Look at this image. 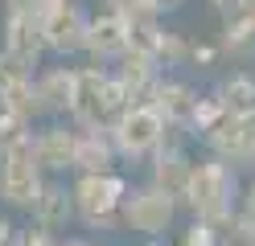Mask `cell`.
I'll use <instances>...</instances> for the list:
<instances>
[{
	"instance_id": "obj_26",
	"label": "cell",
	"mask_w": 255,
	"mask_h": 246,
	"mask_svg": "<svg viewBox=\"0 0 255 246\" xmlns=\"http://www.w3.org/2000/svg\"><path fill=\"white\" fill-rule=\"evenodd\" d=\"M189 62L194 66H214L218 62V45H189Z\"/></svg>"
},
{
	"instance_id": "obj_7",
	"label": "cell",
	"mask_w": 255,
	"mask_h": 246,
	"mask_svg": "<svg viewBox=\"0 0 255 246\" xmlns=\"http://www.w3.org/2000/svg\"><path fill=\"white\" fill-rule=\"evenodd\" d=\"M87 21L91 16L74 4V0H50L45 4V16H41V41L45 49H54V54H78L87 41Z\"/></svg>"
},
{
	"instance_id": "obj_19",
	"label": "cell",
	"mask_w": 255,
	"mask_h": 246,
	"mask_svg": "<svg viewBox=\"0 0 255 246\" xmlns=\"http://www.w3.org/2000/svg\"><path fill=\"white\" fill-rule=\"evenodd\" d=\"M156 66H161V74L165 70H173V66H185L189 62V45H185V37L181 33H161V37H156V45H152V54H148Z\"/></svg>"
},
{
	"instance_id": "obj_23",
	"label": "cell",
	"mask_w": 255,
	"mask_h": 246,
	"mask_svg": "<svg viewBox=\"0 0 255 246\" xmlns=\"http://www.w3.org/2000/svg\"><path fill=\"white\" fill-rule=\"evenodd\" d=\"M214 234H218L214 226H206V222H194V226H189L185 234H181V242H177V246H214Z\"/></svg>"
},
{
	"instance_id": "obj_13",
	"label": "cell",
	"mask_w": 255,
	"mask_h": 246,
	"mask_svg": "<svg viewBox=\"0 0 255 246\" xmlns=\"http://www.w3.org/2000/svg\"><path fill=\"white\" fill-rule=\"evenodd\" d=\"M33 156L41 172H66L74 160V127H62V123L41 127L33 136Z\"/></svg>"
},
{
	"instance_id": "obj_8",
	"label": "cell",
	"mask_w": 255,
	"mask_h": 246,
	"mask_svg": "<svg viewBox=\"0 0 255 246\" xmlns=\"http://www.w3.org/2000/svg\"><path fill=\"white\" fill-rule=\"evenodd\" d=\"M202 140L210 144L214 160H222V164H255V115H247V119L222 115Z\"/></svg>"
},
{
	"instance_id": "obj_1",
	"label": "cell",
	"mask_w": 255,
	"mask_h": 246,
	"mask_svg": "<svg viewBox=\"0 0 255 246\" xmlns=\"http://www.w3.org/2000/svg\"><path fill=\"white\" fill-rule=\"evenodd\" d=\"M235 197H239V180H235V172H231V164H222V160H214V156L189 164L181 201L194 209V222H206V226H214V230L231 226V218H235Z\"/></svg>"
},
{
	"instance_id": "obj_15",
	"label": "cell",
	"mask_w": 255,
	"mask_h": 246,
	"mask_svg": "<svg viewBox=\"0 0 255 246\" xmlns=\"http://www.w3.org/2000/svg\"><path fill=\"white\" fill-rule=\"evenodd\" d=\"M29 213H33V226L50 230V234L66 230V226H70V218H74V201H70V189H66V185H58V180H45Z\"/></svg>"
},
{
	"instance_id": "obj_18",
	"label": "cell",
	"mask_w": 255,
	"mask_h": 246,
	"mask_svg": "<svg viewBox=\"0 0 255 246\" xmlns=\"http://www.w3.org/2000/svg\"><path fill=\"white\" fill-rule=\"evenodd\" d=\"M218 49H227V54H251L255 49V4H251V12L235 16V21H222Z\"/></svg>"
},
{
	"instance_id": "obj_3",
	"label": "cell",
	"mask_w": 255,
	"mask_h": 246,
	"mask_svg": "<svg viewBox=\"0 0 255 246\" xmlns=\"http://www.w3.org/2000/svg\"><path fill=\"white\" fill-rule=\"evenodd\" d=\"M124 193H128V180L120 172H87V176H78L70 185L74 218L95 226V230H111L120 222Z\"/></svg>"
},
{
	"instance_id": "obj_17",
	"label": "cell",
	"mask_w": 255,
	"mask_h": 246,
	"mask_svg": "<svg viewBox=\"0 0 255 246\" xmlns=\"http://www.w3.org/2000/svg\"><path fill=\"white\" fill-rule=\"evenodd\" d=\"M218 107L222 115H231V119H247V115H255V78L251 74H231L218 82Z\"/></svg>"
},
{
	"instance_id": "obj_6",
	"label": "cell",
	"mask_w": 255,
	"mask_h": 246,
	"mask_svg": "<svg viewBox=\"0 0 255 246\" xmlns=\"http://www.w3.org/2000/svg\"><path fill=\"white\" fill-rule=\"evenodd\" d=\"M177 218V197H169L165 189L156 185H140L124 193L120 205V222L128 230H140V234H165Z\"/></svg>"
},
{
	"instance_id": "obj_9",
	"label": "cell",
	"mask_w": 255,
	"mask_h": 246,
	"mask_svg": "<svg viewBox=\"0 0 255 246\" xmlns=\"http://www.w3.org/2000/svg\"><path fill=\"white\" fill-rule=\"evenodd\" d=\"M198 90L189 86V82H177V78H161L156 82V90L148 98V107L161 115L165 127H177V131H189L194 123V111H198Z\"/></svg>"
},
{
	"instance_id": "obj_5",
	"label": "cell",
	"mask_w": 255,
	"mask_h": 246,
	"mask_svg": "<svg viewBox=\"0 0 255 246\" xmlns=\"http://www.w3.org/2000/svg\"><path fill=\"white\" fill-rule=\"evenodd\" d=\"M107 136H111V148H116V156L144 160V156H152L156 148H161L165 123H161V115H156L148 103H136V107H128L120 119L107 127Z\"/></svg>"
},
{
	"instance_id": "obj_25",
	"label": "cell",
	"mask_w": 255,
	"mask_h": 246,
	"mask_svg": "<svg viewBox=\"0 0 255 246\" xmlns=\"http://www.w3.org/2000/svg\"><path fill=\"white\" fill-rule=\"evenodd\" d=\"M210 4H214V12L222 16V21H235V16L251 12V4H255V0H210Z\"/></svg>"
},
{
	"instance_id": "obj_20",
	"label": "cell",
	"mask_w": 255,
	"mask_h": 246,
	"mask_svg": "<svg viewBox=\"0 0 255 246\" xmlns=\"http://www.w3.org/2000/svg\"><path fill=\"white\" fill-rule=\"evenodd\" d=\"M25 136H33V131H29V123L17 119V115H8V111H0V152H8V148L21 144Z\"/></svg>"
},
{
	"instance_id": "obj_11",
	"label": "cell",
	"mask_w": 255,
	"mask_h": 246,
	"mask_svg": "<svg viewBox=\"0 0 255 246\" xmlns=\"http://www.w3.org/2000/svg\"><path fill=\"white\" fill-rule=\"evenodd\" d=\"M161 78H165L161 66H156L148 54H140V49H128V54L116 62V82L128 90V98H132V103H148Z\"/></svg>"
},
{
	"instance_id": "obj_21",
	"label": "cell",
	"mask_w": 255,
	"mask_h": 246,
	"mask_svg": "<svg viewBox=\"0 0 255 246\" xmlns=\"http://www.w3.org/2000/svg\"><path fill=\"white\" fill-rule=\"evenodd\" d=\"M222 119V107H218V98L214 94H206V98H198V111H194V123H189V131H210L214 123Z\"/></svg>"
},
{
	"instance_id": "obj_28",
	"label": "cell",
	"mask_w": 255,
	"mask_h": 246,
	"mask_svg": "<svg viewBox=\"0 0 255 246\" xmlns=\"http://www.w3.org/2000/svg\"><path fill=\"white\" fill-rule=\"evenodd\" d=\"M8 242H12V226L0 222V246H8Z\"/></svg>"
},
{
	"instance_id": "obj_29",
	"label": "cell",
	"mask_w": 255,
	"mask_h": 246,
	"mask_svg": "<svg viewBox=\"0 0 255 246\" xmlns=\"http://www.w3.org/2000/svg\"><path fill=\"white\" fill-rule=\"evenodd\" d=\"M54 246H95V242H87V238H66V242H54Z\"/></svg>"
},
{
	"instance_id": "obj_16",
	"label": "cell",
	"mask_w": 255,
	"mask_h": 246,
	"mask_svg": "<svg viewBox=\"0 0 255 246\" xmlns=\"http://www.w3.org/2000/svg\"><path fill=\"white\" fill-rule=\"evenodd\" d=\"M0 54H8V58H17L21 66H33L41 62L45 54V41H41V25L33 21H25V16H4V49Z\"/></svg>"
},
{
	"instance_id": "obj_24",
	"label": "cell",
	"mask_w": 255,
	"mask_h": 246,
	"mask_svg": "<svg viewBox=\"0 0 255 246\" xmlns=\"http://www.w3.org/2000/svg\"><path fill=\"white\" fill-rule=\"evenodd\" d=\"M58 238L50 234V230H41V226H29V230H21L17 238H12V246H54Z\"/></svg>"
},
{
	"instance_id": "obj_10",
	"label": "cell",
	"mask_w": 255,
	"mask_h": 246,
	"mask_svg": "<svg viewBox=\"0 0 255 246\" xmlns=\"http://www.w3.org/2000/svg\"><path fill=\"white\" fill-rule=\"evenodd\" d=\"M83 49L95 58V62H120L128 49V21L116 12H99V16H91L87 21V41Z\"/></svg>"
},
{
	"instance_id": "obj_14",
	"label": "cell",
	"mask_w": 255,
	"mask_h": 246,
	"mask_svg": "<svg viewBox=\"0 0 255 246\" xmlns=\"http://www.w3.org/2000/svg\"><path fill=\"white\" fill-rule=\"evenodd\" d=\"M70 168L78 176L87 172H116V148L107 131H74V160Z\"/></svg>"
},
{
	"instance_id": "obj_22",
	"label": "cell",
	"mask_w": 255,
	"mask_h": 246,
	"mask_svg": "<svg viewBox=\"0 0 255 246\" xmlns=\"http://www.w3.org/2000/svg\"><path fill=\"white\" fill-rule=\"evenodd\" d=\"M4 4H8V16H25V21L41 25L45 4H50V0H4Z\"/></svg>"
},
{
	"instance_id": "obj_4",
	"label": "cell",
	"mask_w": 255,
	"mask_h": 246,
	"mask_svg": "<svg viewBox=\"0 0 255 246\" xmlns=\"http://www.w3.org/2000/svg\"><path fill=\"white\" fill-rule=\"evenodd\" d=\"M41 185H45V176H41L37 156H33V136H25L8 152H0V197L12 209H33Z\"/></svg>"
},
{
	"instance_id": "obj_12",
	"label": "cell",
	"mask_w": 255,
	"mask_h": 246,
	"mask_svg": "<svg viewBox=\"0 0 255 246\" xmlns=\"http://www.w3.org/2000/svg\"><path fill=\"white\" fill-rule=\"evenodd\" d=\"M74 82H78V70H70V66L41 70L33 78V94H37L41 115H66L70 103H74Z\"/></svg>"
},
{
	"instance_id": "obj_2",
	"label": "cell",
	"mask_w": 255,
	"mask_h": 246,
	"mask_svg": "<svg viewBox=\"0 0 255 246\" xmlns=\"http://www.w3.org/2000/svg\"><path fill=\"white\" fill-rule=\"evenodd\" d=\"M128 107H136V103L116 82V74H107L103 66H83L74 82V103L66 115H70L74 131H107Z\"/></svg>"
},
{
	"instance_id": "obj_27",
	"label": "cell",
	"mask_w": 255,
	"mask_h": 246,
	"mask_svg": "<svg viewBox=\"0 0 255 246\" xmlns=\"http://www.w3.org/2000/svg\"><path fill=\"white\" fill-rule=\"evenodd\" d=\"M144 4V12H152V16H165V12H177L185 0H140Z\"/></svg>"
}]
</instances>
